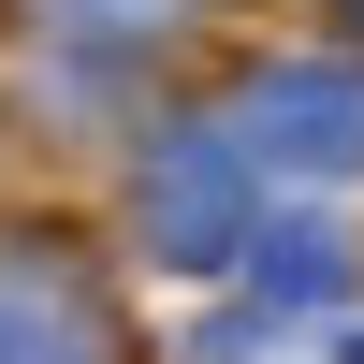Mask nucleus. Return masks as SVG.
Listing matches in <instances>:
<instances>
[{
	"label": "nucleus",
	"instance_id": "nucleus-1",
	"mask_svg": "<svg viewBox=\"0 0 364 364\" xmlns=\"http://www.w3.org/2000/svg\"><path fill=\"white\" fill-rule=\"evenodd\" d=\"M0 364H132V321L73 233H0Z\"/></svg>",
	"mask_w": 364,
	"mask_h": 364
},
{
	"label": "nucleus",
	"instance_id": "nucleus-2",
	"mask_svg": "<svg viewBox=\"0 0 364 364\" xmlns=\"http://www.w3.org/2000/svg\"><path fill=\"white\" fill-rule=\"evenodd\" d=\"M132 233L161 262H248V146L233 132H161L146 146V175H132Z\"/></svg>",
	"mask_w": 364,
	"mask_h": 364
},
{
	"label": "nucleus",
	"instance_id": "nucleus-3",
	"mask_svg": "<svg viewBox=\"0 0 364 364\" xmlns=\"http://www.w3.org/2000/svg\"><path fill=\"white\" fill-rule=\"evenodd\" d=\"M233 146L262 175H364V73L350 58H262L233 87Z\"/></svg>",
	"mask_w": 364,
	"mask_h": 364
},
{
	"label": "nucleus",
	"instance_id": "nucleus-4",
	"mask_svg": "<svg viewBox=\"0 0 364 364\" xmlns=\"http://www.w3.org/2000/svg\"><path fill=\"white\" fill-rule=\"evenodd\" d=\"M15 15L44 29L58 58H87V73H132V58L175 44V15H190V0H15Z\"/></svg>",
	"mask_w": 364,
	"mask_h": 364
},
{
	"label": "nucleus",
	"instance_id": "nucleus-5",
	"mask_svg": "<svg viewBox=\"0 0 364 364\" xmlns=\"http://www.w3.org/2000/svg\"><path fill=\"white\" fill-rule=\"evenodd\" d=\"M262 248V291L277 306H336L350 291V233H321V219H277V233H248Z\"/></svg>",
	"mask_w": 364,
	"mask_h": 364
}]
</instances>
